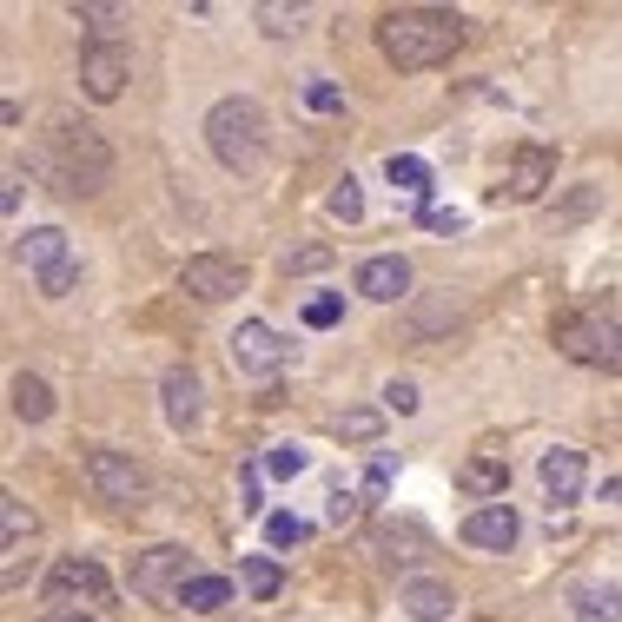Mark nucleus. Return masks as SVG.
<instances>
[{"label":"nucleus","instance_id":"33","mask_svg":"<svg viewBox=\"0 0 622 622\" xmlns=\"http://www.w3.org/2000/svg\"><path fill=\"white\" fill-rule=\"evenodd\" d=\"M384 411H398V418H411V411H418V384H404V378H391V384H384Z\"/></svg>","mask_w":622,"mask_h":622},{"label":"nucleus","instance_id":"16","mask_svg":"<svg viewBox=\"0 0 622 622\" xmlns=\"http://www.w3.org/2000/svg\"><path fill=\"white\" fill-rule=\"evenodd\" d=\"M457 491L477 497V504H504V491H510V464H504V457H471V464H457Z\"/></svg>","mask_w":622,"mask_h":622},{"label":"nucleus","instance_id":"31","mask_svg":"<svg viewBox=\"0 0 622 622\" xmlns=\"http://www.w3.org/2000/svg\"><path fill=\"white\" fill-rule=\"evenodd\" d=\"M305 106H312V113H338V106H345V93H338L331 80H312V86H305Z\"/></svg>","mask_w":622,"mask_h":622},{"label":"nucleus","instance_id":"26","mask_svg":"<svg viewBox=\"0 0 622 622\" xmlns=\"http://www.w3.org/2000/svg\"><path fill=\"white\" fill-rule=\"evenodd\" d=\"M325 205H331V219H345V225H358V219H365V192H358V179L345 172V179L331 186V199H325Z\"/></svg>","mask_w":622,"mask_h":622},{"label":"nucleus","instance_id":"37","mask_svg":"<svg viewBox=\"0 0 622 622\" xmlns=\"http://www.w3.org/2000/svg\"><path fill=\"white\" fill-rule=\"evenodd\" d=\"M391 477H398V464H391V457H378V464L365 471V497H384V491H391Z\"/></svg>","mask_w":622,"mask_h":622},{"label":"nucleus","instance_id":"7","mask_svg":"<svg viewBox=\"0 0 622 622\" xmlns=\"http://www.w3.org/2000/svg\"><path fill=\"white\" fill-rule=\"evenodd\" d=\"M179 292H186V298H199V305H225V298H239V292H245V265H239V259H225V252H199V259H186V265H179Z\"/></svg>","mask_w":622,"mask_h":622},{"label":"nucleus","instance_id":"11","mask_svg":"<svg viewBox=\"0 0 622 622\" xmlns=\"http://www.w3.org/2000/svg\"><path fill=\"white\" fill-rule=\"evenodd\" d=\"M524 537V517L510 510V504H477L471 517H464V544L471 550H510Z\"/></svg>","mask_w":622,"mask_h":622},{"label":"nucleus","instance_id":"36","mask_svg":"<svg viewBox=\"0 0 622 622\" xmlns=\"http://www.w3.org/2000/svg\"><path fill=\"white\" fill-rule=\"evenodd\" d=\"M20 186H27V172H20V166H7V179H0V212H7V219L20 212Z\"/></svg>","mask_w":622,"mask_h":622},{"label":"nucleus","instance_id":"8","mask_svg":"<svg viewBox=\"0 0 622 622\" xmlns=\"http://www.w3.org/2000/svg\"><path fill=\"white\" fill-rule=\"evenodd\" d=\"M225 351H232V371H239V378H259V384H265V378L285 371V338H278L265 318H245V325L225 338Z\"/></svg>","mask_w":622,"mask_h":622},{"label":"nucleus","instance_id":"22","mask_svg":"<svg viewBox=\"0 0 622 622\" xmlns=\"http://www.w3.org/2000/svg\"><path fill=\"white\" fill-rule=\"evenodd\" d=\"M239 583H245L259 603H272V597L285 590V570H278L272 557H245V563H239Z\"/></svg>","mask_w":622,"mask_h":622},{"label":"nucleus","instance_id":"13","mask_svg":"<svg viewBox=\"0 0 622 622\" xmlns=\"http://www.w3.org/2000/svg\"><path fill=\"white\" fill-rule=\"evenodd\" d=\"M358 292H365L371 305H398V298L411 292V265H404L398 252H384V259H365V265H358Z\"/></svg>","mask_w":622,"mask_h":622},{"label":"nucleus","instance_id":"38","mask_svg":"<svg viewBox=\"0 0 622 622\" xmlns=\"http://www.w3.org/2000/svg\"><path fill=\"white\" fill-rule=\"evenodd\" d=\"M424 225H431V232H457L464 219H457V212H444V205H431V212H424Z\"/></svg>","mask_w":622,"mask_h":622},{"label":"nucleus","instance_id":"17","mask_svg":"<svg viewBox=\"0 0 622 622\" xmlns=\"http://www.w3.org/2000/svg\"><path fill=\"white\" fill-rule=\"evenodd\" d=\"M159 404H166V424H172V431H192L199 411H205V404H199V378H192V371H166Z\"/></svg>","mask_w":622,"mask_h":622},{"label":"nucleus","instance_id":"1","mask_svg":"<svg viewBox=\"0 0 622 622\" xmlns=\"http://www.w3.org/2000/svg\"><path fill=\"white\" fill-rule=\"evenodd\" d=\"M464 46V13L451 7H391L378 13V53L398 73H431Z\"/></svg>","mask_w":622,"mask_h":622},{"label":"nucleus","instance_id":"4","mask_svg":"<svg viewBox=\"0 0 622 622\" xmlns=\"http://www.w3.org/2000/svg\"><path fill=\"white\" fill-rule=\"evenodd\" d=\"M53 159H60V192H99L113 179V146L99 126H60Z\"/></svg>","mask_w":622,"mask_h":622},{"label":"nucleus","instance_id":"19","mask_svg":"<svg viewBox=\"0 0 622 622\" xmlns=\"http://www.w3.org/2000/svg\"><path fill=\"white\" fill-rule=\"evenodd\" d=\"M7 398H13V418H20V424H46V418H53V391H46V378H33V371H13Z\"/></svg>","mask_w":622,"mask_h":622},{"label":"nucleus","instance_id":"21","mask_svg":"<svg viewBox=\"0 0 622 622\" xmlns=\"http://www.w3.org/2000/svg\"><path fill=\"white\" fill-rule=\"evenodd\" d=\"M232 603V577H212V570H199L186 590H179V610H192V616H212V610H225Z\"/></svg>","mask_w":622,"mask_h":622},{"label":"nucleus","instance_id":"3","mask_svg":"<svg viewBox=\"0 0 622 622\" xmlns=\"http://www.w3.org/2000/svg\"><path fill=\"white\" fill-rule=\"evenodd\" d=\"M550 338H557L563 358L622 378V318H610V312H563V318L550 325Z\"/></svg>","mask_w":622,"mask_h":622},{"label":"nucleus","instance_id":"12","mask_svg":"<svg viewBox=\"0 0 622 622\" xmlns=\"http://www.w3.org/2000/svg\"><path fill=\"white\" fill-rule=\"evenodd\" d=\"M550 179H557V152H550V146H517L504 192H510V199H544Z\"/></svg>","mask_w":622,"mask_h":622},{"label":"nucleus","instance_id":"20","mask_svg":"<svg viewBox=\"0 0 622 622\" xmlns=\"http://www.w3.org/2000/svg\"><path fill=\"white\" fill-rule=\"evenodd\" d=\"M570 610H577V622H622V590L616 583H577Z\"/></svg>","mask_w":622,"mask_h":622},{"label":"nucleus","instance_id":"24","mask_svg":"<svg viewBox=\"0 0 622 622\" xmlns=\"http://www.w3.org/2000/svg\"><path fill=\"white\" fill-rule=\"evenodd\" d=\"M0 530H7V557H20V544L33 537V510H27V504H20L13 491L0 497Z\"/></svg>","mask_w":622,"mask_h":622},{"label":"nucleus","instance_id":"5","mask_svg":"<svg viewBox=\"0 0 622 622\" xmlns=\"http://www.w3.org/2000/svg\"><path fill=\"white\" fill-rule=\"evenodd\" d=\"M86 484H93V497H99V504H113V510H139V504H146V491H152L146 464H139V457H126V451H106V444H93V451H86Z\"/></svg>","mask_w":622,"mask_h":622},{"label":"nucleus","instance_id":"34","mask_svg":"<svg viewBox=\"0 0 622 622\" xmlns=\"http://www.w3.org/2000/svg\"><path fill=\"white\" fill-rule=\"evenodd\" d=\"M265 471H272V477H298V471H305V451H298V444H278V451L265 457Z\"/></svg>","mask_w":622,"mask_h":622},{"label":"nucleus","instance_id":"10","mask_svg":"<svg viewBox=\"0 0 622 622\" xmlns=\"http://www.w3.org/2000/svg\"><path fill=\"white\" fill-rule=\"evenodd\" d=\"M46 590H53V597H80L86 610H113V603H119V590H113V577L99 570V557H60L53 577H46Z\"/></svg>","mask_w":622,"mask_h":622},{"label":"nucleus","instance_id":"23","mask_svg":"<svg viewBox=\"0 0 622 622\" xmlns=\"http://www.w3.org/2000/svg\"><path fill=\"white\" fill-rule=\"evenodd\" d=\"M384 179H391L398 192H424V186H431V166H424L418 152H391V159H384Z\"/></svg>","mask_w":622,"mask_h":622},{"label":"nucleus","instance_id":"40","mask_svg":"<svg viewBox=\"0 0 622 622\" xmlns=\"http://www.w3.org/2000/svg\"><path fill=\"white\" fill-rule=\"evenodd\" d=\"M603 497H610V504H622V477H616V484H603Z\"/></svg>","mask_w":622,"mask_h":622},{"label":"nucleus","instance_id":"14","mask_svg":"<svg viewBox=\"0 0 622 622\" xmlns=\"http://www.w3.org/2000/svg\"><path fill=\"white\" fill-rule=\"evenodd\" d=\"M537 477H544V491H550V504H577V497H583V451H570V444H557V451H544V464H537Z\"/></svg>","mask_w":622,"mask_h":622},{"label":"nucleus","instance_id":"29","mask_svg":"<svg viewBox=\"0 0 622 622\" xmlns=\"http://www.w3.org/2000/svg\"><path fill=\"white\" fill-rule=\"evenodd\" d=\"M358 517H365V497H351V491H338V497H331V510H325V524H331V530H351Z\"/></svg>","mask_w":622,"mask_h":622},{"label":"nucleus","instance_id":"35","mask_svg":"<svg viewBox=\"0 0 622 622\" xmlns=\"http://www.w3.org/2000/svg\"><path fill=\"white\" fill-rule=\"evenodd\" d=\"M259 20H265V33H292V27H298V7H272V0H265Z\"/></svg>","mask_w":622,"mask_h":622},{"label":"nucleus","instance_id":"9","mask_svg":"<svg viewBox=\"0 0 622 622\" xmlns=\"http://www.w3.org/2000/svg\"><path fill=\"white\" fill-rule=\"evenodd\" d=\"M126 80H133V53L119 40H86V53H80V93L106 106V99L126 93Z\"/></svg>","mask_w":622,"mask_h":622},{"label":"nucleus","instance_id":"27","mask_svg":"<svg viewBox=\"0 0 622 622\" xmlns=\"http://www.w3.org/2000/svg\"><path fill=\"white\" fill-rule=\"evenodd\" d=\"M378 431H384V411H371V404H358V411L338 418V437H351V444H371Z\"/></svg>","mask_w":622,"mask_h":622},{"label":"nucleus","instance_id":"39","mask_svg":"<svg viewBox=\"0 0 622 622\" xmlns=\"http://www.w3.org/2000/svg\"><path fill=\"white\" fill-rule=\"evenodd\" d=\"M40 622H99V616H80V610H53V616H40Z\"/></svg>","mask_w":622,"mask_h":622},{"label":"nucleus","instance_id":"32","mask_svg":"<svg viewBox=\"0 0 622 622\" xmlns=\"http://www.w3.org/2000/svg\"><path fill=\"white\" fill-rule=\"evenodd\" d=\"M73 285H80V259H66L60 272H46V278H40V292H46V298H66Z\"/></svg>","mask_w":622,"mask_h":622},{"label":"nucleus","instance_id":"6","mask_svg":"<svg viewBox=\"0 0 622 622\" xmlns=\"http://www.w3.org/2000/svg\"><path fill=\"white\" fill-rule=\"evenodd\" d=\"M199 570H192V557L179 544H152L146 557H133V597H146V603H179V590Z\"/></svg>","mask_w":622,"mask_h":622},{"label":"nucleus","instance_id":"25","mask_svg":"<svg viewBox=\"0 0 622 622\" xmlns=\"http://www.w3.org/2000/svg\"><path fill=\"white\" fill-rule=\"evenodd\" d=\"M73 20H80V27H86L93 40H113V27L126 20V7H106V0H80V7H73Z\"/></svg>","mask_w":622,"mask_h":622},{"label":"nucleus","instance_id":"28","mask_svg":"<svg viewBox=\"0 0 622 622\" xmlns=\"http://www.w3.org/2000/svg\"><path fill=\"white\" fill-rule=\"evenodd\" d=\"M265 537H272L278 550H292V544H305V537H312V524H305V517H292V510H278V517H265Z\"/></svg>","mask_w":622,"mask_h":622},{"label":"nucleus","instance_id":"2","mask_svg":"<svg viewBox=\"0 0 622 622\" xmlns=\"http://www.w3.org/2000/svg\"><path fill=\"white\" fill-rule=\"evenodd\" d=\"M205 146H212V159H219L225 172H239V179L265 172V159H272V126H265L259 99H219V106L205 113Z\"/></svg>","mask_w":622,"mask_h":622},{"label":"nucleus","instance_id":"18","mask_svg":"<svg viewBox=\"0 0 622 622\" xmlns=\"http://www.w3.org/2000/svg\"><path fill=\"white\" fill-rule=\"evenodd\" d=\"M404 610H411L418 622H451V610H457V597H451V583L411 577V583H404Z\"/></svg>","mask_w":622,"mask_h":622},{"label":"nucleus","instance_id":"15","mask_svg":"<svg viewBox=\"0 0 622 622\" xmlns=\"http://www.w3.org/2000/svg\"><path fill=\"white\" fill-rule=\"evenodd\" d=\"M13 259H20L33 278H46V272H60V265L73 259V245H66V232H60V225H40V232H27V239L13 245Z\"/></svg>","mask_w":622,"mask_h":622},{"label":"nucleus","instance_id":"30","mask_svg":"<svg viewBox=\"0 0 622 622\" xmlns=\"http://www.w3.org/2000/svg\"><path fill=\"white\" fill-rule=\"evenodd\" d=\"M338 312H345V298H331V292H325V298H305V325H312V331L338 325Z\"/></svg>","mask_w":622,"mask_h":622}]
</instances>
